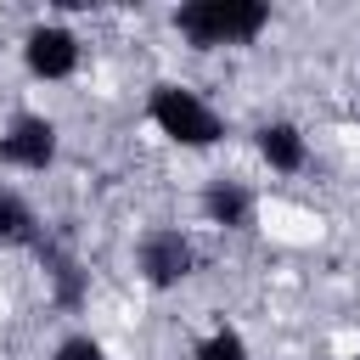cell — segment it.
<instances>
[{
    "mask_svg": "<svg viewBox=\"0 0 360 360\" xmlns=\"http://www.w3.org/2000/svg\"><path fill=\"white\" fill-rule=\"evenodd\" d=\"M174 34L191 51H225V45H253L270 28L264 0H186L174 6Z\"/></svg>",
    "mask_w": 360,
    "mask_h": 360,
    "instance_id": "cell-1",
    "label": "cell"
},
{
    "mask_svg": "<svg viewBox=\"0 0 360 360\" xmlns=\"http://www.w3.org/2000/svg\"><path fill=\"white\" fill-rule=\"evenodd\" d=\"M146 124H152L163 141L186 146V152H208V146L225 141V118H219V107H208L191 84H174V79L152 84V96H146Z\"/></svg>",
    "mask_w": 360,
    "mask_h": 360,
    "instance_id": "cell-2",
    "label": "cell"
},
{
    "mask_svg": "<svg viewBox=\"0 0 360 360\" xmlns=\"http://www.w3.org/2000/svg\"><path fill=\"white\" fill-rule=\"evenodd\" d=\"M197 270V248L180 225H152L141 242H135V276L152 287V292H169L180 287L186 276Z\"/></svg>",
    "mask_w": 360,
    "mask_h": 360,
    "instance_id": "cell-3",
    "label": "cell"
},
{
    "mask_svg": "<svg viewBox=\"0 0 360 360\" xmlns=\"http://www.w3.org/2000/svg\"><path fill=\"white\" fill-rule=\"evenodd\" d=\"M62 152V135H56V118L45 112H11L6 129H0V169H17V174H45Z\"/></svg>",
    "mask_w": 360,
    "mask_h": 360,
    "instance_id": "cell-4",
    "label": "cell"
},
{
    "mask_svg": "<svg viewBox=\"0 0 360 360\" xmlns=\"http://www.w3.org/2000/svg\"><path fill=\"white\" fill-rule=\"evenodd\" d=\"M79 62H84V45H79V34H73L68 22H34V28L22 34V68H28L39 84L73 79Z\"/></svg>",
    "mask_w": 360,
    "mask_h": 360,
    "instance_id": "cell-5",
    "label": "cell"
},
{
    "mask_svg": "<svg viewBox=\"0 0 360 360\" xmlns=\"http://www.w3.org/2000/svg\"><path fill=\"white\" fill-rule=\"evenodd\" d=\"M253 152L264 158L270 174H304V169H309V135H304L298 124H287V118L259 124V129H253Z\"/></svg>",
    "mask_w": 360,
    "mask_h": 360,
    "instance_id": "cell-6",
    "label": "cell"
},
{
    "mask_svg": "<svg viewBox=\"0 0 360 360\" xmlns=\"http://www.w3.org/2000/svg\"><path fill=\"white\" fill-rule=\"evenodd\" d=\"M202 219L219 225V231H253V214H259V197L242 186V180H208L202 197H197Z\"/></svg>",
    "mask_w": 360,
    "mask_h": 360,
    "instance_id": "cell-7",
    "label": "cell"
},
{
    "mask_svg": "<svg viewBox=\"0 0 360 360\" xmlns=\"http://www.w3.org/2000/svg\"><path fill=\"white\" fill-rule=\"evenodd\" d=\"M34 253H39V264H45L51 298H56L62 309H79V304H84V292H90V276L79 270V259H73L68 248H56V242H39Z\"/></svg>",
    "mask_w": 360,
    "mask_h": 360,
    "instance_id": "cell-8",
    "label": "cell"
},
{
    "mask_svg": "<svg viewBox=\"0 0 360 360\" xmlns=\"http://www.w3.org/2000/svg\"><path fill=\"white\" fill-rule=\"evenodd\" d=\"M45 242V225L34 214V202L11 186H0V253L6 248H39Z\"/></svg>",
    "mask_w": 360,
    "mask_h": 360,
    "instance_id": "cell-9",
    "label": "cell"
},
{
    "mask_svg": "<svg viewBox=\"0 0 360 360\" xmlns=\"http://www.w3.org/2000/svg\"><path fill=\"white\" fill-rule=\"evenodd\" d=\"M191 360H253V349H248V338H242L236 326H214V332L197 338Z\"/></svg>",
    "mask_w": 360,
    "mask_h": 360,
    "instance_id": "cell-10",
    "label": "cell"
},
{
    "mask_svg": "<svg viewBox=\"0 0 360 360\" xmlns=\"http://www.w3.org/2000/svg\"><path fill=\"white\" fill-rule=\"evenodd\" d=\"M51 360H112V354H107L101 338H90V332H68V338H56Z\"/></svg>",
    "mask_w": 360,
    "mask_h": 360,
    "instance_id": "cell-11",
    "label": "cell"
}]
</instances>
